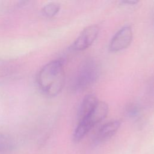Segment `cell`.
Returning a JSON list of instances; mask_svg holds the SVG:
<instances>
[{"mask_svg": "<svg viewBox=\"0 0 154 154\" xmlns=\"http://www.w3.org/2000/svg\"><path fill=\"white\" fill-rule=\"evenodd\" d=\"M108 112V106L104 102L99 101L93 110L84 119L79 121L73 134V140L79 142L97 123L103 120Z\"/></svg>", "mask_w": 154, "mask_h": 154, "instance_id": "2", "label": "cell"}, {"mask_svg": "<svg viewBox=\"0 0 154 154\" xmlns=\"http://www.w3.org/2000/svg\"><path fill=\"white\" fill-rule=\"evenodd\" d=\"M120 125L121 123L119 120H112L103 125L97 132L94 143L99 144L109 140L117 132Z\"/></svg>", "mask_w": 154, "mask_h": 154, "instance_id": "6", "label": "cell"}, {"mask_svg": "<svg viewBox=\"0 0 154 154\" xmlns=\"http://www.w3.org/2000/svg\"><path fill=\"white\" fill-rule=\"evenodd\" d=\"M14 147L13 139L8 135L0 132V154H11Z\"/></svg>", "mask_w": 154, "mask_h": 154, "instance_id": "8", "label": "cell"}, {"mask_svg": "<svg viewBox=\"0 0 154 154\" xmlns=\"http://www.w3.org/2000/svg\"><path fill=\"white\" fill-rule=\"evenodd\" d=\"M125 112L127 116L131 118H136L141 113V108L137 103H131L126 106Z\"/></svg>", "mask_w": 154, "mask_h": 154, "instance_id": "10", "label": "cell"}, {"mask_svg": "<svg viewBox=\"0 0 154 154\" xmlns=\"http://www.w3.org/2000/svg\"><path fill=\"white\" fill-rule=\"evenodd\" d=\"M132 36L133 33L130 26L123 27L112 38L109 45V49L112 52H119L126 49L131 44Z\"/></svg>", "mask_w": 154, "mask_h": 154, "instance_id": "5", "label": "cell"}, {"mask_svg": "<svg viewBox=\"0 0 154 154\" xmlns=\"http://www.w3.org/2000/svg\"><path fill=\"white\" fill-rule=\"evenodd\" d=\"M97 97L94 94H88L81 102L78 112V121L86 117L94 108L98 103Z\"/></svg>", "mask_w": 154, "mask_h": 154, "instance_id": "7", "label": "cell"}, {"mask_svg": "<svg viewBox=\"0 0 154 154\" xmlns=\"http://www.w3.org/2000/svg\"><path fill=\"white\" fill-rule=\"evenodd\" d=\"M99 29L96 25L87 26L81 32L72 45L75 51H83L90 47L96 39Z\"/></svg>", "mask_w": 154, "mask_h": 154, "instance_id": "4", "label": "cell"}, {"mask_svg": "<svg viewBox=\"0 0 154 154\" xmlns=\"http://www.w3.org/2000/svg\"><path fill=\"white\" fill-rule=\"evenodd\" d=\"M60 10V5L57 2H52L45 5L42 10L43 16L47 17H52L55 16Z\"/></svg>", "mask_w": 154, "mask_h": 154, "instance_id": "9", "label": "cell"}, {"mask_svg": "<svg viewBox=\"0 0 154 154\" xmlns=\"http://www.w3.org/2000/svg\"><path fill=\"white\" fill-rule=\"evenodd\" d=\"M99 68L96 62L88 59L79 67L72 82V88L75 91L85 90L92 85L98 78Z\"/></svg>", "mask_w": 154, "mask_h": 154, "instance_id": "3", "label": "cell"}, {"mask_svg": "<svg viewBox=\"0 0 154 154\" xmlns=\"http://www.w3.org/2000/svg\"><path fill=\"white\" fill-rule=\"evenodd\" d=\"M65 81L63 62L61 60H53L45 65L37 76L40 90L48 96H57L63 89Z\"/></svg>", "mask_w": 154, "mask_h": 154, "instance_id": "1", "label": "cell"}, {"mask_svg": "<svg viewBox=\"0 0 154 154\" xmlns=\"http://www.w3.org/2000/svg\"><path fill=\"white\" fill-rule=\"evenodd\" d=\"M123 4H129V5H135V4L138 3V1H122Z\"/></svg>", "mask_w": 154, "mask_h": 154, "instance_id": "11", "label": "cell"}]
</instances>
